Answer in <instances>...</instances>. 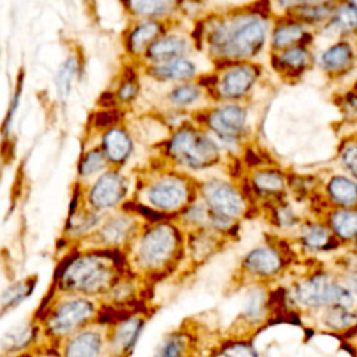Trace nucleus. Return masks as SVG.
<instances>
[{
  "mask_svg": "<svg viewBox=\"0 0 357 357\" xmlns=\"http://www.w3.org/2000/svg\"><path fill=\"white\" fill-rule=\"evenodd\" d=\"M280 6L290 8L300 7H317V6H332L335 0H278Z\"/></svg>",
  "mask_w": 357,
  "mask_h": 357,
  "instance_id": "44",
  "label": "nucleus"
},
{
  "mask_svg": "<svg viewBox=\"0 0 357 357\" xmlns=\"http://www.w3.org/2000/svg\"><path fill=\"white\" fill-rule=\"evenodd\" d=\"M276 220L282 227H291L296 225V215L289 206H280L276 209Z\"/></svg>",
  "mask_w": 357,
  "mask_h": 357,
  "instance_id": "45",
  "label": "nucleus"
},
{
  "mask_svg": "<svg viewBox=\"0 0 357 357\" xmlns=\"http://www.w3.org/2000/svg\"><path fill=\"white\" fill-rule=\"evenodd\" d=\"M301 241L310 250H328L332 236L328 227L319 223H307L301 229Z\"/></svg>",
  "mask_w": 357,
  "mask_h": 357,
  "instance_id": "31",
  "label": "nucleus"
},
{
  "mask_svg": "<svg viewBox=\"0 0 357 357\" xmlns=\"http://www.w3.org/2000/svg\"><path fill=\"white\" fill-rule=\"evenodd\" d=\"M328 195L329 198L343 206L350 208L357 205V183L344 177V176H335L328 183Z\"/></svg>",
  "mask_w": 357,
  "mask_h": 357,
  "instance_id": "27",
  "label": "nucleus"
},
{
  "mask_svg": "<svg viewBox=\"0 0 357 357\" xmlns=\"http://www.w3.org/2000/svg\"><path fill=\"white\" fill-rule=\"evenodd\" d=\"M223 357H258L255 349L245 342H233L223 347Z\"/></svg>",
  "mask_w": 357,
  "mask_h": 357,
  "instance_id": "40",
  "label": "nucleus"
},
{
  "mask_svg": "<svg viewBox=\"0 0 357 357\" xmlns=\"http://www.w3.org/2000/svg\"><path fill=\"white\" fill-rule=\"evenodd\" d=\"M294 294L298 303L311 308L325 305L350 308L354 303L353 293L344 284L331 280L329 275L324 272H318L297 284Z\"/></svg>",
  "mask_w": 357,
  "mask_h": 357,
  "instance_id": "7",
  "label": "nucleus"
},
{
  "mask_svg": "<svg viewBox=\"0 0 357 357\" xmlns=\"http://www.w3.org/2000/svg\"><path fill=\"white\" fill-rule=\"evenodd\" d=\"M162 31H163L162 25L153 20H148L137 24L130 31L126 39L127 50L134 56L145 53L146 49L160 36Z\"/></svg>",
  "mask_w": 357,
  "mask_h": 357,
  "instance_id": "22",
  "label": "nucleus"
},
{
  "mask_svg": "<svg viewBox=\"0 0 357 357\" xmlns=\"http://www.w3.org/2000/svg\"><path fill=\"white\" fill-rule=\"evenodd\" d=\"M107 160L100 148H91L81 156L77 166V172L82 180H89L95 176L98 177L100 172L105 170Z\"/></svg>",
  "mask_w": 357,
  "mask_h": 357,
  "instance_id": "30",
  "label": "nucleus"
},
{
  "mask_svg": "<svg viewBox=\"0 0 357 357\" xmlns=\"http://www.w3.org/2000/svg\"><path fill=\"white\" fill-rule=\"evenodd\" d=\"M99 148L103 152L107 163H112L114 166H121L131 156L134 144L130 134L124 128L119 126H113L105 130V132L102 134Z\"/></svg>",
  "mask_w": 357,
  "mask_h": 357,
  "instance_id": "18",
  "label": "nucleus"
},
{
  "mask_svg": "<svg viewBox=\"0 0 357 357\" xmlns=\"http://www.w3.org/2000/svg\"><path fill=\"white\" fill-rule=\"evenodd\" d=\"M258 77V71L252 64H234L223 74L219 84V93L227 99H237L245 95Z\"/></svg>",
  "mask_w": 357,
  "mask_h": 357,
  "instance_id": "17",
  "label": "nucleus"
},
{
  "mask_svg": "<svg viewBox=\"0 0 357 357\" xmlns=\"http://www.w3.org/2000/svg\"><path fill=\"white\" fill-rule=\"evenodd\" d=\"M22 89H24V73H21L18 75V79H17V84L14 86V91L11 93V98H10V103H8V107H7V113H6V117H4V121H3V134H10L11 128H13V123H14V119H15V114L18 112V107H20V102H21V96H22Z\"/></svg>",
  "mask_w": 357,
  "mask_h": 357,
  "instance_id": "37",
  "label": "nucleus"
},
{
  "mask_svg": "<svg viewBox=\"0 0 357 357\" xmlns=\"http://www.w3.org/2000/svg\"><path fill=\"white\" fill-rule=\"evenodd\" d=\"M305 36V29L301 24L286 22L278 25L272 33V47L276 50H283L290 46L300 45Z\"/></svg>",
  "mask_w": 357,
  "mask_h": 357,
  "instance_id": "29",
  "label": "nucleus"
},
{
  "mask_svg": "<svg viewBox=\"0 0 357 357\" xmlns=\"http://www.w3.org/2000/svg\"><path fill=\"white\" fill-rule=\"evenodd\" d=\"M38 275H29L8 283L0 293V318L22 305L38 287Z\"/></svg>",
  "mask_w": 357,
  "mask_h": 357,
  "instance_id": "19",
  "label": "nucleus"
},
{
  "mask_svg": "<svg viewBox=\"0 0 357 357\" xmlns=\"http://www.w3.org/2000/svg\"><path fill=\"white\" fill-rule=\"evenodd\" d=\"M139 278L126 271L110 286L106 294L100 298V303L117 311H127L138 308V284Z\"/></svg>",
  "mask_w": 357,
  "mask_h": 357,
  "instance_id": "16",
  "label": "nucleus"
},
{
  "mask_svg": "<svg viewBox=\"0 0 357 357\" xmlns=\"http://www.w3.org/2000/svg\"><path fill=\"white\" fill-rule=\"evenodd\" d=\"M347 3L353 7V10L357 13V0H347Z\"/></svg>",
  "mask_w": 357,
  "mask_h": 357,
  "instance_id": "48",
  "label": "nucleus"
},
{
  "mask_svg": "<svg viewBox=\"0 0 357 357\" xmlns=\"http://www.w3.org/2000/svg\"><path fill=\"white\" fill-rule=\"evenodd\" d=\"M127 192L128 183L124 176L116 170H106L95 178L82 199L88 208L106 215L124 205Z\"/></svg>",
  "mask_w": 357,
  "mask_h": 357,
  "instance_id": "10",
  "label": "nucleus"
},
{
  "mask_svg": "<svg viewBox=\"0 0 357 357\" xmlns=\"http://www.w3.org/2000/svg\"><path fill=\"white\" fill-rule=\"evenodd\" d=\"M356 251H357V238H356Z\"/></svg>",
  "mask_w": 357,
  "mask_h": 357,
  "instance_id": "49",
  "label": "nucleus"
},
{
  "mask_svg": "<svg viewBox=\"0 0 357 357\" xmlns=\"http://www.w3.org/2000/svg\"><path fill=\"white\" fill-rule=\"evenodd\" d=\"M81 71L79 59L77 54H70L64 59L54 77V89L59 100L66 102L71 93L74 81L78 78Z\"/></svg>",
  "mask_w": 357,
  "mask_h": 357,
  "instance_id": "24",
  "label": "nucleus"
},
{
  "mask_svg": "<svg viewBox=\"0 0 357 357\" xmlns=\"http://www.w3.org/2000/svg\"><path fill=\"white\" fill-rule=\"evenodd\" d=\"M126 271L123 252L75 247L57 262L47 293L100 300Z\"/></svg>",
  "mask_w": 357,
  "mask_h": 357,
  "instance_id": "1",
  "label": "nucleus"
},
{
  "mask_svg": "<svg viewBox=\"0 0 357 357\" xmlns=\"http://www.w3.org/2000/svg\"><path fill=\"white\" fill-rule=\"evenodd\" d=\"M346 287L351 293H357V272H353L349 275V278L346 279Z\"/></svg>",
  "mask_w": 357,
  "mask_h": 357,
  "instance_id": "46",
  "label": "nucleus"
},
{
  "mask_svg": "<svg viewBox=\"0 0 357 357\" xmlns=\"http://www.w3.org/2000/svg\"><path fill=\"white\" fill-rule=\"evenodd\" d=\"M145 324L146 317L139 308L121 311L106 326V357H131Z\"/></svg>",
  "mask_w": 357,
  "mask_h": 357,
  "instance_id": "9",
  "label": "nucleus"
},
{
  "mask_svg": "<svg viewBox=\"0 0 357 357\" xmlns=\"http://www.w3.org/2000/svg\"><path fill=\"white\" fill-rule=\"evenodd\" d=\"M265 312H266V297L264 291L259 289L251 290L245 301L243 317L247 319V322L257 325L258 322L262 321Z\"/></svg>",
  "mask_w": 357,
  "mask_h": 357,
  "instance_id": "34",
  "label": "nucleus"
},
{
  "mask_svg": "<svg viewBox=\"0 0 357 357\" xmlns=\"http://www.w3.org/2000/svg\"><path fill=\"white\" fill-rule=\"evenodd\" d=\"M40 347L42 335L35 315L11 326L0 339V356L36 353Z\"/></svg>",
  "mask_w": 357,
  "mask_h": 357,
  "instance_id": "14",
  "label": "nucleus"
},
{
  "mask_svg": "<svg viewBox=\"0 0 357 357\" xmlns=\"http://www.w3.org/2000/svg\"><path fill=\"white\" fill-rule=\"evenodd\" d=\"M178 243L180 236L174 226L167 222H155L139 230L123 252L127 271L139 279L162 273L173 262Z\"/></svg>",
  "mask_w": 357,
  "mask_h": 357,
  "instance_id": "4",
  "label": "nucleus"
},
{
  "mask_svg": "<svg viewBox=\"0 0 357 357\" xmlns=\"http://www.w3.org/2000/svg\"><path fill=\"white\" fill-rule=\"evenodd\" d=\"M128 11L139 18H160L170 14L177 0H124Z\"/></svg>",
  "mask_w": 357,
  "mask_h": 357,
  "instance_id": "25",
  "label": "nucleus"
},
{
  "mask_svg": "<svg viewBox=\"0 0 357 357\" xmlns=\"http://www.w3.org/2000/svg\"><path fill=\"white\" fill-rule=\"evenodd\" d=\"M329 226L340 240L357 238V209L342 208L329 216Z\"/></svg>",
  "mask_w": 357,
  "mask_h": 357,
  "instance_id": "28",
  "label": "nucleus"
},
{
  "mask_svg": "<svg viewBox=\"0 0 357 357\" xmlns=\"http://www.w3.org/2000/svg\"><path fill=\"white\" fill-rule=\"evenodd\" d=\"M247 113L238 105H223L208 116V126L225 142H236L243 134Z\"/></svg>",
  "mask_w": 357,
  "mask_h": 357,
  "instance_id": "15",
  "label": "nucleus"
},
{
  "mask_svg": "<svg viewBox=\"0 0 357 357\" xmlns=\"http://www.w3.org/2000/svg\"><path fill=\"white\" fill-rule=\"evenodd\" d=\"M57 357H106V328L92 324L66 339L56 350Z\"/></svg>",
  "mask_w": 357,
  "mask_h": 357,
  "instance_id": "13",
  "label": "nucleus"
},
{
  "mask_svg": "<svg viewBox=\"0 0 357 357\" xmlns=\"http://www.w3.org/2000/svg\"><path fill=\"white\" fill-rule=\"evenodd\" d=\"M188 347L187 336L178 332L170 333L162 339L156 347L155 357H184Z\"/></svg>",
  "mask_w": 357,
  "mask_h": 357,
  "instance_id": "32",
  "label": "nucleus"
},
{
  "mask_svg": "<svg viewBox=\"0 0 357 357\" xmlns=\"http://www.w3.org/2000/svg\"><path fill=\"white\" fill-rule=\"evenodd\" d=\"M0 357H36V353H17V354H3Z\"/></svg>",
  "mask_w": 357,
  "mask_h": 357,
  "instance_id": "47",
  "label": "nucleus"
},
{
  "mask_svg": "<svg viewBox=\"0 0 357 357\" xmlns=\"http://www.w3.org/2000/svg\"><path fill=\"white\" fill-rule=\"evenodd\" d=\"M139 233L135 213L123 209L119 213L105 215L95 233L81 247L124 252Z\"/></svg>",
  "mask_w": 357,
  "mask_h": 357,
  "instance_id": "6",
  "label": "nucleus"
},
{
  "mask_svg": "<svg viewBox=\"0 0 357 357\" xmlns=\"http://www.w3.org/2000/svg\"><path fill=\"white\" fill-rule=\"evenodd\" d=\"M308 61H310L308 50H307L304 46H301V45L290 46V47L284 49V50L279 54V64H280L283 68L301 70L303 67L307 66Z\"/></svg>",
  "mask_w": 357,
  "mask_h": 357,
  "instance_id": "36",
  "label": "nucleus"
},
{
  "mask_svg": "<svg viewBox=\"0 0 357 357\" xmlns=\"http://www.w3.org/2000/svg\"><path fill=\"white\" fill-rule=\"evenodd\" d=\"M102 310L100 300L47 293L33 314L42 335L40 350L56 351L70 336L96 324Z\"/></svg>",
  "mask_w": 357,
  "mask_h": 357,
  "instance_id": "2",
  "label": "nucleus"
},
{
  "mask_svg": "<svg viewBox=\"0 0 357 357\" xmlns=\"http://www.w3.org/2000/svg\"><path fill=\"white\" fill-rule=\"evenodd\" d=\"M319 61L325 71L340 73L353 63V49L344 42L335 43L321 54Z\"/></svg>",
  "mask_w": 357,
  "mask_h": 357,
  "instance_id": "26",
  "label": "nucleus"
},
{
  "mask_svg": "<svg viewBox=\"0 0 357 357\" xmlns=\"http://www.w3.org/2000/svg\"><path fill=\"white\" fill-rule=\"evenodd\" d=\"M103 216V213L88 208L84 204L82 197L78 195V198L73 199L63 229V240L67 245V250L84 245L95 233Z\"/></svg>",
  "mask_w": 357,
  "mask_h": 357,
  "instance_id": "11",
  "label": "nucleus"
},
{
  "mask_svg": "<svg viewBox=\"0 0 357 357\" xmlns=\"http://www.w3.org/2000/svg\"><path fill=\"white\" fill-rule=\"evenodd\" d=\"M138 82L134 75H126V78L120 82L117 92H116V99L121 103H128L134 100L138 95Z\"/></svg>",
  "mask_w": 357,
  "mask_h": 357,
  "instance_id": "39",
  "label": "nucleus"
},
{
  "mask_svg": "<svg viewBox=\"0 0 357 357\" xmlns=\"http://www.w3.org/2000/svg\"><path fill=\"white\" fill-rule=\"evenodd\" d=\"M208 218H209V211L208 208L205 209L202 205H192L184 213V219L194 225L204 223L205 220H208Z\"/></svg>",
  "mask_w": 357,
  "mask_h": 357,
  "instance_id": "43",
  "label": "nucleus"
},
{
  "mask_svg": "<svg viewBox=\"0 0 357 357\" xmlns=\"http://www.w3.org/2000/svg\"><path fill=\"white\" fill-rule=\"evenodd\" d=\"M190 52V45L183 36L166 35L159 36L145 52L152 64L181 59Z\"/></svg>",
  "mask_w": 357,
  "mask_h": 357,
  "instance_id": "21",
  "label": "nucleus"
},
{
  "mask_svg": "<svg viewBox=\"0 0 357 357\" xmlns=\"http://www.w3.org/2000/svg\"><path fill=\"white\" fill-rule=\"evenodd\" d=\"M202 195L209 211V220L216 229H226L244 211L241 194L229 183L212 178L204 183Z\"/></svg>",
  "mask_w": 357,
  "mask_h": 357,
  "instance_id": "8",
  "label": "nucleus"
},
{
  "mask_svg": "<svg viewBox=\"0 0 357 357\" xmlns=\"http://www.w3.org/2000/svg\"><path fill=\"white\" fill-rule=\"evenodd\" d=\"M254 187L264 194H276L284 188V177L275 170L257 172L252 177Z\"/></svg>",
  "mask_w": 357,
  "mask_h": 357,
  "instance_id": "33",
  "label": "nucleus"
},
{
  "mask_svg": "<svg viewBox=\"0 0 357 357\" xmlns=\"http://www.w3.org/2000/svg\"><path fill=\"white\" fill-rule=\"evenodd\" d=\"M343 165L357 178V145H347L342 152Z\"/></svg>",
  "mask_w": 357,
  "mask_h": 357,
  "instance_id": "41",
  "label": "nucleus"
},
{
  "mask_svg": "<svg viewBox=\"0 0 357 357\" xmlns=\"http://www.w3.org/2000/svg\"><path fill=\"white\" fill-rule=\"evenodd\" d=\"M149 73L163 81H180V79H190L195 75L197 67L188 59H174L163 63L152 64Z\"/></svg>",
  "mask_w": 357,
  "mask_h": 357,
  "instance_id": "23",
  "label": "nucleus"
},
{
  "mask_svg": "<svg viewBox=\"0 0 357 357\" xmlns=\"http://www.w3.org/2000/svg\"><path fill=\"white\" fill-rule=\"evenodd\" d=\"M167 153L177 163L190 169H204L219 160V148L208 135L185 127L174 132L167 145Z\"/></svg>",
  "mask_w": 357,
  "mask_h": 357,
  "instance_id": "5",
  "label": "nucleus"
},
{
  "mask_svg": "<svg viewBox=\"0 0 357 357\" xmlns=\"http://www.w3.org/2000/svg\"><path fill=\"white\" fill-rule=\"evenodd\" d=\"M119 121L116 110H102L95 117V127L99 130H107Z\"/></svg>",
  "mask_w": 357,
  "mask_h": 357,
  "instance_id": "42",
  "label": "nucleus"
},
{
  "mask_svg": "<svg viewBox=\"0 0 357 357\" xmlns=\"http://www.w3.org/2000/svg\"><path fill=\"white\" fill-rule=\"evenodd\" d=\"M199 95H201V91L198 86L180 85L172 89V92L169 93V100L177 106H187L194 103L199 98Z\"/></svg>",
  "mask_w": 357,
  "mask_h": 357,
  "instance_id": "38",
  "label": "nucleus"
},
{
  "mask_svg": "<svg viewBox=\"0 0 357 357\" xmlns=\"http://www.w3.org/2000/svg\"><path fill=\"white\" fill-rule=\"evenodd\" d=\"M206 32L211 52L231 61L254 57L261 52L266 39L268 24L259 14H240L215 21L206 28Z\"/></svg>",
  "mask_w": 357,
  "mask_h": 357,
  "instance_id": "3",
  "label": "nucleus"
},
{
  "mask_svg": "<svg viewBox=\"0 0 357 357\" xmlns=\"http://www.w3.org/2000/svg\"><path fill=\"white\" fill-rule=\"evenodd\" d=\"M244 268L252 275L268 278L276 275L283 265L282 255L273 247H257L244 258Z\"/></svg>",
  "mask_w": 357,
  "mask_h": 357,
  "instance_id": "20",
  "label": "nucleus"
},
{
  "mask_svg": "<svg viewBox=\"0 0 357 357\" xmlns=\"http://www.w3.org/2000/svg\"><path fill=\"white\" fill-rule=\"evenodd\" d=\"M357 315L349 311V308L333 305L329 307L324 315V324L333 329H346L356 325Z\"/></svg>",
  "mask_w": 357,
  "mask_h": 357,
  "instance_id": "35",
  "label": "nucleus"
},
{
  "mask_svg": "<svg viewBox=\"0 0 357 357\" xmlns=\"http://www.w3.org/2000/svg\"><path fill=\"white\" fill-rule=\"evenodd\" d=\"M145 198L149 208L166 213L180 209L188 199V187L180 177L167 176L152 183L146 191Z\"/></svg>",
  "mask_w": 357,
  "mask_h": 357,
  "instance_id": "12",
  "label": "nucleus"
}]
</instances>
